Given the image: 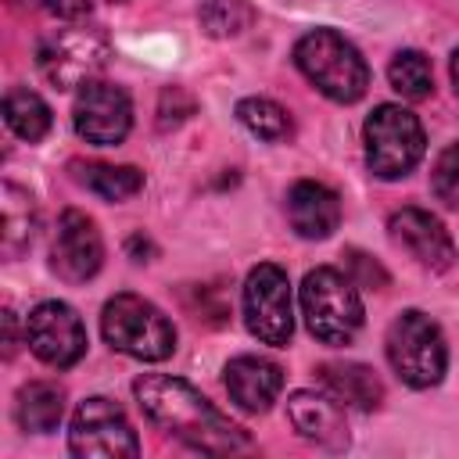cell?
<instances>
[{
  "mask_svg": "<svg viewBox=\"0 0 459 459\" xmlns=\"http://www.w3.org/2000/svg\"><path fill=\"white\" fill-rule=\"evenodd\" d=\"M100 265H104V240L97 222L86 212L68 208L57 219V233L50 244V269L65 283H86L100 273Z\"/></svg>",
  "mask_w": 459,
  "mask_h": 459,
  "instance_id": "7c38bea8",
  "label": "cell"
},
{
  "mask_svg": "<svg viewBox=\"0 0 459 459\" xmlns=\"http://www.w3.org/2000/svg\"><path fill=\"white\" fill-rule=\"evenodd\" d=\"M452 86H455V97H459V50H452Z\"/></svg>",
  "mask_w": 459,
  "mask_h": 459,
  "instance_id": "f1b7e54d",
  "label": "cell"
},
{
  "mask_svg": "<svg viewBox=\"0 0 459 459\" xmlns=\"http://www.w3.org/2000/svg\"><path fill=\"white\" fill-rule=\"evenodd\" d=\"M301 312L308 333L323 344H348L362 330V298L355 283L330 265H319L305 276Z\"/></svg>",
  "mask_w": 459,
  "mask_h": 459,
  "instance_id": "277c9868",
  "label": "cell"
},
{
  "mask_svg": "<svg viewBox=\"0 0 459 459\" xmlns=\"http://www.w3.org/2000/svg\"><path fill=\"white\" fill-rule=\"evenodd\" d=\"M387 79L391 86L405 97V100H427L434 90V68L430 57L420 50H398L387 65Z\"/></svg>",
  "mask_w": 459,
  "mask_h": 459,
  "instance_id": "603a6c76",
  "label": "cell"
},
{
  "mask_svg": "<svg viewBox=\"0 0 459 459\" xmlns=\"http://www.w3.org/2000/svg\"><path fill=\"white\" fill-rule=\"evenodd\" d=\"M226 391L244 412H269L283 391V369L262 355H237L226 362Z\"/></svg>",
  "mask_w": 459,
  "mask_h": 459,
  "instance_id": "9a60e30c",
  "label": "cell"
},
{
  "mask_svg": "<svg viewBox=\"0 0 459 459\" xmlns=\"http://www.w3.org/2000/svg\"><path fill=\"white\" fill-rule=\"evenodd\" d=\"M430 190L441 204L459 208V143H448L430 169Z\"/></svg>",
  "mask_w": 459,
  "mask_h": 459,
  "instance_id": "d4e9b609",
  "label": "cell"
},
{
  "mask_svg": "<svg viewBox=\"0 0 459 459\" xmlns=\"http://www.w3.org/2000/svg\"><path fill=\"white\" fill-rule=\"evenodd\" d=\"M244 323L251 337L273 348H287L294 333V312H290V283L287 273L273 262H262L247 273L244 283Z\"/></svg>",
  "mask_w": 459,
  "mask_h": 459,
  "instance_id": "9c48e42d",
  "label": "cell"
},
{
  "mask_svg": "<svg viewBox=\"0 0 459 459\" xmlns=\"http://www.w3.org/2000/svg\"><path fill=\"white\" fill-rule=\"evenodd\" d=\"M90 7H93L90 0H43V11H50L61 22H79L90 14Z\"/></svg>",
  "mask_w": 459,
  "mask_h": 459,
  "instance_id": "4316f807",
  "label": "cell"
},
{
  "mask_svg": "<svg viewBox=\"0 0 459 459\" xmlns=\"http://www.w3.org/2000/svg\"><path fill=\"white\" fill-rule=\"evenodd\" d=\"M287 416L305 441H312L326 452L348 448V423H344L341 402L316 394V391H294L287 398Z\"/></svg>",
  "mask_w": 459,
  "mask_h": 459,
  "instance_id": "5bb4252c",
  "label": "cell"
},
{
  "mask_svg": "<svg viewBox=\"0 0 459 459\" xmlns=\"http://www.w3.org/2000/svg\"><path fill=\"white\" fill-rule=\"evenodd\" d=\"M72 126L75 133L93 143V147H115L129 136L133 129V104L129 93L115 82H100L90 79L86 86H79L75 93V108H72Z\"/></svg>",
  "mask_w": 459,
  "mask_h": 459,
  "instance_id": "30bf717a",
  "label": "cell"
},
{
  "mask_svg": "<svg viewBox=\"0 0 459 459\" xmlns=\"http://www.w3.org/2000/svg\"><path fill=\"white\" fill-rule=\"evenodd\" d=\"M0 204H4V219H0V251L7 262L22 258L32 240H36V201L25 186L18 183H4L0 190Z\"/></svg>",
  "mask_w": 459,
  "mask_h": 459,
  "instance_id": "ac0fdd59",
  "label": "cell"
},
{
  "mask_svg": "<svg viewBox=\"0 0 459 459\" xmlns=\"http://www.w3.org/2000/svg\"><path fill=\"white\" fill-rule=\"evenodd\" d=\"M319 384L326 387V394L348 409H359V412H373L380 409L384 402V384L380 377L362 366V362H323L316 369Z\"/></svg>",
  "mask_w": 459,
  "mask_h": 459,
  "instance_id": "e0dca14e",
  "label": "cell"
},
{
  "mask_svg": "<svg viewBox=\"0 0 459 459\" xmlns=\"http://www.w3.org/2000/svg\"><path fill=\"white\" fill-rule=\"evenodd\" d=\"M25 341L32 355L54 369H68L86 355V326L79 312L65 301H39L29 312Z\"/></svg>",
  "mask_w": 459,
  "mask_h": 459,
  "instance_id": "8fae6325",
  "label": "cell"
},
{
  "mask_svg": "<svg viewBox=\"0 0 459 459\" xmlns=\"http://www.w3.org/2000/svg\"><path fill=\"white\" fill-rule=\"evenodd\" d=\"M251 22H255V7L247 0H204L201 4V29L215 39L240 36L244 29H251Z\"/></svg>",
  "mask_w": 459,
  "mask_h": 459,
  "instance_id": "cb8c5ba5",
  "label": "cell"
},
{
  "mask_svg": "<svg viewBox=\"0 0 459 459\" xmlns=\"http://www.w3.org/2000/svg\"><path fill=\"white\" fill-rule=\"evenodd\" d=\"M100 333L115 351L143 362H161L176 351V326L158 305L140 294H115L104 305Z\"/></svg>",
  "mask_w": 459,
  "mask_h": 459,
  "instance_id": "3957f363",
  "label": "cell"
},
{
  "mask_svg": "<svg viewBox=\"0 0 459 459\" xmlns=\"http://www.w3.org/2000/svg\"><path fill=\"white\" fill-rule=\"evenodd\" d=\"M133 394L151 423L176 434L179 441H186L197 452L222 455V452H240L251 445L244 427H237L230 416H222L194 384H186L179 377L143 373V377H136Z\"/></svg>",
  "mask_w": 459,
  "mask_h": 459,
  "instance_id": "6da1fadb",
  "label": "cell"
},
{
  "mask_svg": "<svg viewBox=\"0 0 459 459\" xmlns=\"http://www.w3.org/2000/svg\"><path fill=\"white\" fill-rule=\"evenodd\" d=\"M4 118H7L11 133L29 140V143H36V140H43L50 133V108L32 90H11L4 97Z\"/></svg>",
  "mask_w": 459,
  "mask_h": 459,
  "instance_id": "44dd1931",
  "label": "cell"
},
{
  "mask_svg": "<svg viewBox=\"0 0 459 459\" xmlns=\"http://www.w3.org/2000/svg\"><path fill=\"white\" fill-rule=\"evenodd\" d=\"M387 233H391V240L405 255H412L430 273H445L455 262V244H452L448 230L441 226L437 215H430L423 208H402V212H394L391 222H387Z\"/></svg>",
  "mask_w": 459,
  "mask_h": 459,
  "instance_id": "4fadbf2b",
  "label": "cell"
},
{
  "mask_svg": "<svg viewBox=\"0 0 459 459\" xmlns=\"http://www.w3.org/2000/svg\"><path fill=\"white\" fill-rule=\"evenodd\" d=\"M294 65L301 75L330 100L337 104H355L366 86H369V65L333 29H312L294 43Z\"/></svg>",
  "mask_w": 459,
  "mask_h": 459,
  "instance_id": "7a4b0ae2",
  "label": "cell"
},
{
  "mask_svg": "<svg viewBox=\"0 0 459 459\" xmlns=\"http://www.w3.org/2000/svg\"><path fill=\"white\" fill-rule=\"evenodd\" d=\"M111 57L108 36L86 25H65L39 39L36 47V68L54 90H75L86 86Z\"/></svg>",
  "mask_w": 459,
  "mask_h": 459,
  "instance_id": "52a82bcc",
  "label": "cell"
},
{
  "mask_svg": "<svg viewBox=\"0 0 459 459\" xmlns=\"http://www.w3.org/2000/svg\"><path fill=\"white\" fill-rule=\"evenodd\" d=\"M68 452L79 459H133L140 455V441L122 405L104 394L79 402L68 430Z\"/></svg>",
  "mask_w": 459,
  "mask_h": 459,
  "instance_id": "ba28073f",
  "label": "cell"
},
{
  "mask_svg": "<svg viewBox=\"0 0 459 459\" xmlns=\"http://www.w3.org/2000/svg\"><path fill=\"white\" fill-rule=\"evenodd\" d=\"M61 416H65V387L54 380H32L14 398V420L22 430L47 434L61 423Z\"/></svg>",
  "mask_w": 459,
  "mask_h": 459,
  "instance_id": "d6986e66",
  "label": "cell"
},
{
  "mask_svg": "<svg viewBox=\"0 0 459 459\" xmlns=\"http://www.w3.org/2000/svg\"><path fill=\"white\" fill-rule=\"evenodd\" d=\"M237 118H240V126H244L247 133H255V136L265 140V143H283V140H290V133H294L290 115H287L276 100H269V97H244V100L237 104Z\"/></svg>",
  "mask_w": 459,
  "mask_h": 459,
  "instance_id": "7402d4cb",
  "label": "cell"
},
{
  "mask_svg": "<svg viewBox=\"0 0 459 459\" xmlns=\"http://www.w3.org/2000/svg\"><path fill=\"white\" fill-rule=\"evenodd\" d=\"M75 169V179L104 197V201H126L133 194L143 190V172L133 169V165H104V161H86V165H72Z\"/></svg>",
  "mask_w": 459,
  "mask_h": 459,
  "instance_id": "ffe728a7",
  "label": "cell"
},
{
  "mask_svg": "<svg viewBox=\"0 0 459 459\" xmlns=\"http://www.w3.org/2000/svg\"><path fill=\"white\" fill-rule=\"evenodd\" d=\"M387 362L398 373V380H405L416 391L441 384L448 366V344L441 326L420 308L402 312L387 326Z\"/></svg>",
  "mask_w": 459,
  "mask_h": 459,
  "instance_id": "5b68a950",
  "label": "cell"
},
{
  "mask_svg": "<svg viewBox=\"0 0 459 459\" xmlns=\"http://www.w3.org/2000/svg\"><path fill=\"white\" fill-rule=\"evenodd\" d=\"M362 140H366V165L377 179L409 176L427 151L420 118L398 104H377L362 126Z\"/></svg>",
  "mask_w": 459,
  "mask_h": 459,
  "instance_id": "8992f818",
  "label": "cell"
},
{
  "mask_svg": "<svg viewBox=\"0 0 459 459\" xmlns=\"http://www.w3.org/2000/svg\"><path fill=\"white\" fill-rule=\"evenodd\" d=\"M287 219L298 237L326 240L341 226V197L316 179H298L287 190Z\"/></svg>",
  "mask_w": 459,
  "mask_h": 459,
  "instance_id": "2e32d148",
  "label": "cell"
},
{
  "mask_svg": "<svg viewBox=\"0 0 459 459\" xmlns=\"http://www.w3.org/2000/svg\"><path fill=\"white\" fill-rule=\"evenodd\" d=\"M18 348V337H14V312L4 308V359H11Z\"/></svg>",
  "mask_w": 459,
  "mask_h": 459,
  "instance_id": "83f0119b",
  "label": "cell"
},
{
  "mask_svg": "<svg viewBox=\"0 0 459 459\" xmlns=\"http://www.w3.org/2000/svg\"><path fill=\"white\" fill-rule=\"evenodd\" d=\"M348 262H351V269L359 273V283L362 287H373V290H380L384 283H387V273L377 265V262H369V255H362V251H348Z\"/></svg>",
  "mask_w": 459,
  "mask_h": 459,
  "instance_id": "484cf974",
  "label": "cell"
}]
</instances>
